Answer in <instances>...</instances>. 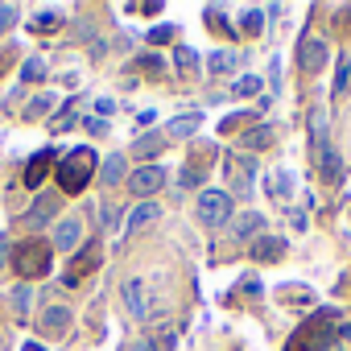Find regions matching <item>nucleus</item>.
<instances>
[{
    "instance_id": "obj_1",
    "label": "nucleus",
    "mask_w": 351,
    "mask_h": 351,
    "mask_svg": "<svg viewBox=\"0 0 351 351\" xmlns=\"http://www.w3.org/2000/svg\"><path fill=\"white\" fill-rule=\"evenodd\" d=\"M335 335H351V322H343L339 310H318L289 339V351H326V347H335Z\"/></svg>"
},
{
    "instance_id": "obj_2",
    "label": "nucleus",
    "mask_w": 351,
    "mask_h": 351,
    "mask_svg": "<svg viewBox=\"0 0 351 351\" xmlns=\"http://www.w3.org/2000/svg\"><path fill=\"white\" fill-rule=\"evenodd\" d=\"M91 173H95V153H91L87 145H79V149H71V153L58 161V186H62L66 195H79V191L91 182Z\"/></svg>"
},
{
    "instance_id": "obj_3",
    "label": "nucleus",
    "mask_w": 351,
    "mask_h": 351,
    "mask_svg": "<svg viewBox=\"0 0 351 351\" xmlns=\"http://www.w3.org/2000/svg\"><path fill=\"white\" fill-rule=\"evenodd\" d=\"M124 306H128L132 318H141V322H149V318L161 310V302H157V293H153V285H149L145 277H128V281H124Z\"/></svg>"
},
{
    "instance_id": "obj_4",
    "label": "nucleus",
    "mask_w": 351,
    "mask_h": 351,
    "mask_svg": "<svg viewBox=\"0 0 351 351\" xmlns=\"http://www.w3.org/2000/svg\"><path fill=\"white\" fill-rule=\"evenodd\" d=\"M13 265H17V273H21L25 281L42 277V273L50 269V244H42V240H25V244H17Z\"/></svg>"
},
{
    "instance_id": "obj_5",
    "label": "nucleus",
    "mask_w": 351,
    "mask_h": 351,
    "mask_svg": "<svg viewBox=\"0 0 351 351\" xmlns=\"http://www.w3.org/2000/svg\"><path fill=\"white\" fill-rule=\"evenodd\" d=\"M223 178H228V186H232L236 195H252V182H256V161H252V157H244V153H232V157L223 161Z\"/></svg>"
},
{
    "instance_id": "obj_6",
    "label": "nucleus",
    "mask_w": 351,
    "mask_h": 351,
    "mask_svg": "<svg viewBox=\"0 0 351 351\" xmlns=\"http://www.w3.org/2000/svg\"><path fill=\"white\" fill-rule=\"evenodd\" d=\"M199 219H203L207 228L228 223V219H232V195H223V191H203V195H199Z\"/></svg>"
},
{
    "instance_id": "obj_7",
    "label": "nucleus",
    "mask_w": 351,
    "mask_h": 351,
    "mask_svg": "<svg viewBox=\"0 0 351 351\" xmlns=\"http://www.w3.org/2000/svg\"><path fill=\"white\" fill-rule=\"evenodd\" d=\"M99 261H104V252H99V244H91V248H83V252H79V256H75V261L66 265V277H62V281H66V285H79L83 277H91V273L99 269Z\"/></svg>"
},
{
    "instance_id": "obj_8",
    "label": "nucleus",
    "mask_w": 351,
    "mask_h": 351,
    "mask_svg": "<svg viewBox=\"0 0 351 351\" xmlns=\"http://www.w3.org/2000/svg\"><path fill=\"white\" fill-rule=\"evenodd\" d=\"M128 186H132V195L149 199V195H157V191L165 186V169H161V165H145V169H136L132 178H128Z\"/></svg>"
},
{
    "instance_id": "obj_9",
    "label": "nucleus",
    "mask_w": 351,
    "mask_h": 351,
    "mask_svg": "<svg viewBox=\"0 0 351 351\" xmlns=\"http://www.w3.org/2000/svg\"><path fill=\"white\" fill-rule=\"evenodd\" d=\"M326 54H330V50H326V42L306 38V42H302V50H298V62H302V71H310V75H314V71H322V66H326Z\"/></svg>"
},
{
    "instance_id": "obj_10",
    "label": "nucleus",
    "mask_w": 351,
    "mask_h": 351,
    "mask_svg": "<svg viewBox=\"0 0 351 351\" xmlns=\"http://www.w3.org/2000/svg\"><path fill=\"white\" fill-rule=\"evenodd\" d=\"M50 165H54V149H42V153H34V161L25 165V186H29V191L46 182V173H50Z\"/></svg>"
},
{
    "instance_id": "obj_11",
    "label": "nucleus",
    "mask_w": 351,
    "mask_h": 351,
    "mask_svg": "<svg viewBox=\"0 0 351 351\" xmlns=\"http://www.w3.org/2000/svg\"><path fill=\"white\" fill-rule=\"evenodd\" d=\"M54 211H58V195H38L34 207H29V215H25V223L29 228H42V223L54 219Z\"/></svg>"
},
{
    "instance_id": "obj_12",
    "label": "nucleus",
    "mask_w": 351,
    "mask_h": 351,
    "mask_svg": "<svg viewBox=\"0 0 351 351\" xmlns=\"http://www.w3.org/2000/svg\"><path fill=\"white\" fill-rule=\"evenodd\" d=\"M79 240H83V223H79V219H62V223L54 228V248L75 252V248H79Z\"/></svg>"
},
{
    "instance_id": "obj_13",
    "label": "nucleus",
    "mask_w": 351,
    "mask_h": 351,
    "mask_svg": "<svg viewBox=\"0 0 351 351\" xmlns=\"http://www.w3.org/2000/svg\"><path fill=\"white\" fill-rule=\"evenodd\" d=\"M199 124H203V112H186V116H178V120H169L165 136H173V141H186V136H195V132H199Z\"/></svg>"
},
{
    "instance_id": "obj_14",
    "label": "nucleus",
    "mask_w": 351,
    "mask_h": 351,
    "mask_svg": "<svg viewBox=\"0 0 351 351\" xmlns=\"http://www.w3.org/2000/svg\"><path fill=\"white\" fill-rule=\"evenodd\" d=\"M252 256H256V261H281V256H285V240H281V236H261V240L252 244Z\"/></svg>"
},
{
    "instance_id": "obj_15",
    "label": "nucleus",
    "mask_w": 351,
    "mask_h": 351,
    "mask_svg": "<svg viewBox=\"0 0 351 351\" xmlns=\"http://www.w3.org/2000/svg\"><path fill=\"white\" fill-rule=\"evenodd\" d=\"M42 330H46V335H66V330H71V310L50 306V310L42 314Z\"/></svg>"
},
{
    "instance_id": "obj_16",
    "label": "nucleus",
    "mask_w": 351,
    "mask_h": 351,
    "mask_svg": "<svg viewBox=\"0 0 351 351\" xmlns=\"http://www.w3.org/2000/svg\"><path fill=\"white\" fill-rule=\"evenodd\" d=\"M153 219H161V207H157V203H141V207L128 211V232H141V228H149Z\"/></svg>"
},
{
    "instance_id": "obj_17",
    "label": "nucleus",
    "mask_w": 351,
    "mask_h": 351,
    "mask_svg": "<svg viewBox=\"0 0 351 351\" xmlns=\"http://www.w3.org/2000/svg\"><path fill=\"white\" fill-rule=\"evenodd\" d=\"M124 178V153H112L108 161H104V169H99V182L104 186H116Z\"/></svg>"
},
{
    "instance_id": "obj_18",
    "label": "nucleus",
    "mask_w": 351,
    "mask_h": 351,
    "mask_svg": "<svg viewBox=\"0 0 351 351\" xmlns=\"http://www.w3.org/2000/svg\"><path fill=\"white\" fill-rule=\"evenodd\" d=\"M236 58H240V54H232V50H215V54L207 58V71H211V75H228V71L236 66Z\"/></svg>"
},
{
    "instance_id": "obj_19",
    "label": "nucleus",
    "mask_w": 351,
    "mask_h": 351,
    "mask_svg": "<svg viewBox=\"0 0 351 351\" xmlns=\"http://www.w3.org/2000/svg\"><path fill=\"white\" fill-rule=\"evenodd\" d=\"M157 149H165V132H157V136H141V141H132V153H136V157H153Z\"/></svg>"
},
{
    "instance_id": "obj_20",
    "label": "nucleus",
    "mask_w": 351,
    "mask_h": 351,
    "mask_svg": "<svg viewBox=\"0 0 351 351\" xmlns=\"http://www.w3.org/2000/svg\"><path fill=\"white\" fill-rule=\"evenodd\" d=\"M248 120H256V116H252V112H232V116H228V120L219 124V132H223V136H232V132H240V128H244Z\"/></svg>"
},
{
    "instance_id": "obj_21",
    "label": "nucleus",
    "mask_w": 351,
    "mask_h": 351,
    "mask_svg": "<svg viewBox=\"0 0 351 351\" xmlns=\"http://www.w3.org/2000/svg\"><path fill=\"white\" fill-rule=\"evenodd\" d=\"M244 145H248V149H265V145H273V128H269V124H265V128H248Z\"/></svg>"
},
{
    "instance_id": "obj_22",
    "label": "nucleus",
    "mask_w": 351,
    "mask_h": 351,
    "mask_svg": "<svg viewBox=\"0 0 351 351\" xmlns=\"http://www.w3.org/2000/svg\"><path fill=\"white\" fill-rule=\"evenodd\" d=\"M265 228V219L256 215V211H248V215H240V223H236V236H256Z\"/></svg>"
},
{
    "instance_id": "obj_23",
    "label": "nucleus",
    "mask_w": 351,
    "mask_h": 351,
    "mask_svg": "<svg viewBox=\"0 0 351 351\" xmlns=\"http://www.w3.org/2000/svg\"><path fill=\"white\" fill-rule=\"evenodd\" d=\"M29 25H34V29H38V34H50V29H58V25H62V17H58V13H50V9H46V13H38V17H34V21H29Z\"/></svg>"
},
{
    "instance_id": "obj_24",
    "label": "nucleus",
    "mask_w": 351,
    "mask_h": 351,
    "mask_svg": "<svg viewBox=\"0 0 351 351\" xmlns=\"http://www.w3.org/2000/svg\"><path fill=\"white\" fill-rule=\"evenodd\" d=\"M265 29V13L261 9H248L244 13V34H261Z\"/></svg>"
},
{
    "instance_id": "obj_25",
    "label": "nucleus",
    "mask_w": 351,
    "mask_h": 351,
    "mask_svg": "<svg viewBox=\"0 0 351 351\" xmlns=\"http://www.w3.org/2000/svg\"><path fill=\"white\" fill-rule=\"evenodd\" d=\"M261 87H265V83H261V79H256V75H244V79H240V83H236V91H240V95H256V91H261Z\"/></svg>"
},
{
    "instance_id": "obj_26",
    "label": "nucleus",
    "mask_w": 351,
    "mask_h": 351,
    "mask_svg": "<svg viewBox=\"0 0 351 351\" xmlns=\"http://www.w3.org/2000/svg\"><path fill=\"white\" fill-rule=\"evenodd\" d=\"M21 75H25V79H29V83H34V79H42V75H46V62H42V58H29V62H25V71H21Z\"/></svg>"
},
{
    "instance_id": "obj_27",
    "label": "nucleus",
    "mask_w": 351,
    "mask_h": 351,
    "mask_svg": "<svg viewBox=\"0 0 351 351\" xmlns=\"http://www.w3.org/2000/svg\"><path fill=\"white\" fill-rule=\"evenodd\" d=\"M173 38V25H157V29H149V42L153 46H161V42H169Z\"/></svg>"
},
{
    "instance_id": "obj_28",
    "label": "nucleus",
    "mask_w": 351,
    "mask_h": 351,
    "mask_svg": "<svg viewBox=\"0 0 351 351\" xmlns=\"http://www.w3.org/2000/svg\"><path fill=\"white\" fill-rule=\"evenodd\" d=\"M351 87V66L347 62H339V75H335V91H347Z\"/></svg>"
},
{
    "instance_id": "obj_29",
    "label": "nucleus",
    "mask_w": 351,
    "mask_h": 351,
    "mask_svg": "<svg viewBox=\"0 0 351 351\" xmlns=\"http://www.w3.org/2000/svg\"><path fill=\"white\" fill-rule=\"evenodd\" d=\"M178 71H182V75L195 71V50H178Z\"/></svg>"
},
{
    "instance_id": "obj_30",
    "label": "nucleus",
    "mask_w": 351,
    "mask_h": 351,
    "mask_svg": "<svg viewBox=\"0 0 351 351\" xmlns=\"http://www.w3.org/2000/svg\"><path fill=\"white\" fill-rule=\"evenodd\" d=\"M13 17H17V9H13V5H0V29H9V25H13Z\"/></svg>"
},
{
    "instance_id": "obj_31",
    "label": "nucleus",
    "mask_w": 351,
    "mask_h": 351,
    "mask_svg": "<svg viewBox=\"0 0 351 351\" xmlns=\"http://www.w3.org/2000/svg\"><path fill=\"white\" fill-rule=\"evenodd\" d=\"M42 112H50V99H34V104H29V120L42 116Z\"/></svg>"
},
{
    "instance_id": "obj_32",
    "label": "nucleus",
    "mask_w": 351,
    "mask_h": 351,
    "mask_svg": "<svg viewBox=\"0 0 351 351\" xmlns=\"http://www.w3.org/2000/svg\"><path fill=\"white\" fill-rule=\"evenodd\" d=\"M136 13H145V17H157V13H161V5H136Z\"/></svg>"
},
{
    "instance_id": "obj_33",
    "label": "nucleus",
    "mask_w": 351,
    "mask_h": 351,
    "mask_svg": "<svg viewBox=\"0 0 351 351\" xmlns=\"http://www.w3.org/2000/svg\"><path fill=\"white\" fill-rule=\"evenodd\" d=\"M5 256H9V240L0 236V265H5Z\"/></svg>"
},
{
    "instance_id": "obj_34",
    "label": "nucleus",
    "mask_w": 351,
    "mask_h": 351,
    "mask_svg": "<svg viewBox=\"0 0 351 351\" xmlns=\"http://www.w3.org/2000/svg\"><path fill=\"white\" fill-rule=\"evenodd\" d=\"M128 351H153V347H149V343H132Z\"/></svg>"
},
{
    "instance_id": "obj_35",
    "label": "nucleus",
    "mask_w": 351,
    "mask_h": 351,
    "mask_svg": "<svg viewBox=\"0 0 351 351\" xmlns=\"http://www.w3.org/2000/svg\"><path fill=\"white\" fill-rule=\"evenodd\" d=\"M25 351H46V347L42 343H25Z\"/></svg>"
},
{
    "instance_id": "obj_36",
    "label": "nucleus",
    "mask_w": 351,
    "mask_h": 351,
    "mask_svg": "<svg viewBox=\"0 0 351 351\" xmlns=\"http://www.w3.org/2000/svg\"><path fill=\"white\" fill-rule=\"evenodd\" d=\"M0 347H5V335H0Z\"/></svg>"
},
{
    "instance_id": "obj_37",
    "label": "nucleus",
    "mask_w": 351,
    "mask_h": 351,
    "mask_svg": "<svg viewBox=\"0 0 351 351\" xmlns=\"http://www.w3.org/2000/svg\"><path fill=\"white\" fill-rule=\"evenodd\" d=\"M326 351H339V347H326Z\"/></svg>"
}]
</instances>
